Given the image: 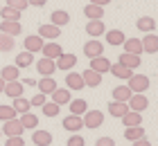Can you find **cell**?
<instances>
[{"instance_id":"6da1fadb","label":"cell","mask_w":158,"mask_h":146,"mask_svg":"<svg viewBox=\"0 0 158 146\" xmlns=\"http://www.w3.org/2000/svg\"><path fill=\"white\" fill-rule=\"evenodd\" d=\"M81 121H84L86 128L95 130V128H99V126L104 124V112H102V110H86V112L81 115Z\"/></svg>"},{"instance_id":"7a4b0ae2","label":"cell","mask_w":158,"mask_h":146,"mask_svg":"<svg viewBox=\"0 0 158 146\" xmlns=\"http://www.w3.org/2000/svg\"><path fill=\"white\" fill-rule=\"evenodd\" d=\"M129 90H131L133 94H145V90H149V77L145 74H133L131 79H129Z\"/></svg>"},{"instance_id":"3957f363","label":"cell","mask_w":158,"mask_h":146,"mask_svg":"<svg viewBox=\"0 0 158 146\" xmlns=\"http://www.w3.org/2000/svg\"><path fill=\"white\" fill-rule=\"evenodd\" d=\"M127 106H129V110L131 112H145L147 110V106H149V99L145 97V94H131V99L127 101Z\"/></svg>"},{"instance_id":"277c9868","label":"cell","mask_w":158,"mask_h":146,"mask_svg":"<svg viewBox=\"0 0 158 146\" xmlns=\"http://www.w3.org/2000/svg\"><path fill=\"white\" fill-rule=\"evenodd\" d=\"M0 133H5L7 137H23L25 128L18 119H9V121H5V126L0 128Z\"/></svg>"},{"instance_id":"5b68a950","label":"cell","mask_w":158,"mask_h":146,"mask_svg":"<svg viewBox=\"0 0 158 146\" xmlns=\"http://www.w3.org/2000/svg\"><path fill=\"white\" fill-rule=\"evenodd\" d=\"M39 36H41L43 41H56L61 36V27H56L52 23H45V25L39 27Z\"/></svg>"},{"instance_id":"8992f818","label":"cell","mask_w":158,"mask_h":146,"mask_svg":"<svg viewBox=\"0 0 158 146\" xmlns=\"http://www.w3.org/2000/svg\"><path fill=\"white\" fill-rule=\"evenodd\" d=\"M23 32V25H20V20H2L0 23V34H7V36H16Z\"/></svg>"},{"instance_id":"52a82bcc","label":"cell","mask_w":158,"mask_h":146,"mask_svg":"<svg viewBox=\"0 0 158 146\" xmlns=\"http://www.w3.org/2000/svg\"><path fill=\"white\" fill-rule=\"evenodd\" d=\"M41 52H43V58H52V61H56V58L63 54V49H61V45L56 41H48Z\"/></svg>"},{"instance_id":"ba28073f","label":"cell","mask_w":158,"mask_h":146,"mask_svg":"<svg viewBox=\"0 0 158 146\" xmlns=\"http://www.w3.org/2000/svg\"><path fill=\"white\" fill-rule=\"evenodd\" d=\"M90 70L104 77L106 72L111 70V61H109V58H104V54L102 56H95V58H90Z\"/></svg>"},{"instance_id":"9c48e42d","label":"cell","mask_w":158,"mask_h":146,"mask_svg":"<svg viewBox=\"0 0 158 146\" xmlns=\"http://www.w3.org/2000/svg\"><path fill=\"white\" fill-rule=\"evenodd\" d=\"M43 45H45V41H43L39 34H32V36H27V38H25V52H30V54L41 52Z\"/></svg>"},{"instance_id":"30bf717a","label":"cell","mask_w":158,"mask_h":146,"mask_svg":"<svg viewBox=\"0 0 158 146\" xmlns=\"http://www.w3.org/2000/svg\"><path fill=\"white\" fill-rule=\"evenodd\" d=\"M84 54H86V58L102 56V54H104V45H102L99 41H86V43H84Z\"/></svg>"},{"instance_id":"8fae6325","label":"cell","mask_w":158,"mask_h":146,"mask_svg":"<svg viewBox=\"0 0 158 146\" xmlns=\"http://www.w3.org/2000/svg\"><path fill=\"white\" fill-rule=\"evenodd\" d=\"M54 65H56V70L68 72V70H73L75 65H77V56H75V54H61V56L54 61Z\"/></svg>"},{"instance_id":"7c38bea8","label":"cell","mask_w":158,"mask_h":146,"mask_svg":"<svg viewBox=\"0 0 158 146\" xmlns=\"http://www.w3.org/2000/svg\"><path fill=\"white\" fill-rule=\"evenodd\" d=\"M118 63H120V65H124V68H129V70H135V68H140L142 58H140V56H135V54H127V52H122V54L118 56Z\"/></svg>"},{"instance_id":"4fadbf2b","label":"cell","mask_w":158,"mask_h":146,"mask_svg":"<svg viewBox=\"0 0 158 146\" xmlns=\"http://www.w3.org/2000/svg\"><path fill=\"white\" fill-rule=\"evenodd\" d=\"M104 32H106L104 20H88V23H86V34H88L90 38H97V36H102Z\"/></svg>"},{"instance_id":"5bb4252c","label":"cell","mask_w":158,"mask_h":146,"mask_svg":"<svg viewBox=\"0 0 158 146\" xmlns=\"http://www.w3.org/2000/svg\"><path fill=\"white\" fill-rule=\"evenodd\" d=\"M36 70H39L41 77H52L54 70H56V65H54L52 58H39V61H36Z\"/></svg>"},{"instance_id":"9a60e30c","label":"cell","mask_w":158,"mask_h":146,"mask_svg":"<svg viewBox=\"0 0 158 146\" xmlns=\"http://www.w3.org/2000/svg\"><path fill=\"white\" fill-rule=\"evenodd\" d=\"M36 88H39V92L41 94H52L56 90V81H54V77H41V81H36Z\"/></svg>"},{"instance_id":"2e32d148","label":"cell","mask_w":158,"mask_h":146,"mask_svg":"<svg viewBox=\"0 0 158 146\" xmlns=\"http://www.w3.org/2000/svg\"><path fill=\"white\" fill-rule=\"evenodd\" d=\"M66 88H68V90H75V92L84 90V79H81V74H79V72H68Z\"/></svg>"},{"instance_id":"e0dca14e","label":"cell","mask_w":158,"mask_h":146,"mask_svg":"<svg viewBox=\"0 0 158 146\" xmlns=\"http://www.w3.org/2000/svg\"><path fill=\"white\" fill-rule=\"evenodd\" d=\"M2 94H5V97H11V99L23 97V83H20V81H9V83H5Z\"/></svg>"},{"instance_id":"ac0fdd59","label":"cell","mask_w":158,"mask_h":146,"mask_svg":"<svg viewBox=\"0 0 158 146\" xmlns=\"http://www.w3.org/2000/svg\"><path fill=\"white\" fill-rule=\"evenodd\" d=\"M50 97H52V101L56 106H63V104H70V101H73V97H70V90L68 88H56V90L50 94Z\"/></svg>"},{"instance_id":"d6986e66","label":"cell","mask_w":158,"mask_h":146,"mask_svg":"<svg viewBox=\"0 0 158 146\" xmlns=\"http://www.w3.org/2000/svg\"><path fill=\"white\" fill-rule=\"evenodd\" d=\"M63 128H66V130H70V133H79V130L84 128L81 117H77V115H68L66 119H63Z\"/></svg>"},{"instance_id":"ffe728a7","label":"cell","mask_w":158,"mask_h":146,"mask_svg":"<svg viewBox=\"0 0 158 146\" xmlns=\"http://www.w3.org/2000/svg\"><path fill=\"white\" fill-rule=\"evenodd\" d=\"M140 43H142V52H147V54H156L158 52V36L156 34H147Z\"/></svg>"},{"instance_id":"44dd1931","label":"cell","mask_w":158,"mask_h":146,"mask_svg":"<svg viewBox=\"0 0 158 146\" xmlns=\"http://www.w3.org/2000/svg\"><path fill=\"white\" fill-rule=\"evenodd\" d=\"M32 142H34V146H50L52 144V135H50V130H34Z\"/></svg>"},{"instance_id":"7402d4cb","label":"cell","mask_w":158,"mask_h":146,"mask_svg":"<svg viewBox=\"0 0 158 146\" xmlns=\"http://www.w3.org/2000/svg\"><path fill=\"white\" fill-rule=\"evenodd\" d=\"M18 77H20V70L16 68V65H5V68L0 70V79H2L5 83H9V81H18Z\"/></svg>"},{"instance_id":"603a6c76","label":"cell","mask_w":158,"mask_h":146,"mask_svg":"<svg viewBox=\"0 0 158 146\" xmlns=\"http://www.w3.org/2000/svg\"><path fill=\"white\" fill-rule=\"evenodd\" d=\"M81 79H84V85H88V88H97L99 83H102V74H97V72H93L90 68L81 72Z\"/></svg>"},{"instance_id":"cb8c5ba5","label":"cell","mask_w":158,"mask_h":146,"mask_svg":"<svg viewBox=\"0 0 158 146\" xmlns=\"http://www.w3.org/2000/svg\"><path fill=\"white\" fill-rule=\"evenodd\" d=\"M124 41H127V36H124V32H120V29H109L106 32V43L109 45H124Z\"/></svg>"},{"instance_id":"d4e9b609","label":"cell","mask_w":158,"mask_h":146,"mask_svg":"<svg viewBox=\"0 0 158 146\" xmlns=\"http://www.w3.org/2000/svg\"><path fill=\"white\" fill-rule=\"evenodd\" d=\"M84 16L88 18V20H102V18H104V7L86 5V7H84Z\"/></svg>"},{"instance_id":"484cf974","label":"cell","mask_w":158,"mask_h":146,"mask_svg":"<svg viewBox=\"0 0 158 146\" xmlns=\"http://www.w3.org/2000/svg\"><path fill=\"white\" fill-rule=\"evenodd\" d=\"M131 90H129V85H118L113 88V101H120V104H127L129 99H131Z\"/></svg>"},{"instance_id":"4316f807","label":"cell","mask_w":158,"mask_h":146,"mask_svg":"<svg viewBox=\"0 0 158 146\" xmlns=\"http://www.w3.org/2000/svg\"><path fill=\"white\" fill-rule=\"evenodd\" d=\"M50 23L56 25V27H63V25L70 23V14L63 11V9H56V11H52V16H50Z\"/></svg>"},{"instance_id":"83f0119b","label":"cell","mask_w":158,"mask_h":146,"mask_svg":"<svg viewBox=\"0 0 158 146\" xmlns=\"http://www.w3.org/2000/svg\"><path fill=\"white\" fill-rule=\"evenodd\" d=\"M135 27H138L140 32L154 34V29H156V20H154L152 16H140V18H138V23H135Z\"/></svg>"},{"instance_id":"f1b7e54d","label":"cell","mask_w":158,"mask_h":146,"mask_svg":"<svg viewBox=\"0 0 158 146\" xmlns=\"http://www.w3.org/2000/svg\"><path fill=\"white\" fill-rule=\"evenodd\" d=\"M109 72L113 77H118V79H127V81L133 77V70H129V68H124V65H120V63H113Z\"/></svg>"},{"instance_id":"f546056e","label":"cell","mask_w":158,"mask_h":146,"mask_svg":"<svg viewBox=\"0 0 158 146\" xmlns=\"http://www.w3.org/2000/svg\"><path fill=\"white\" fill-rule=\"evenodd\" d=\"M124 52H127V54L140 56V54H142V43H140V38H127V41H124Z\"/></svg>"},{"instance_id":"4dcf8cb0","label":"cell","mask_w":158,"mask_h":146,"mask_svg":"<svg viewBox=\"0 0 158 146\" xmlns=\"http://www.w3.org/2000/svg\"><path fill=\"white\" fill-rule=\"evenodd\" d=\"M68 106H70V115H77V117H81L86 110H88V104H86V99H73Z\"/></svg>"},{"instance_id":"1f68e13d","label":"cell","mask_w":158,"mask_h":146,"mask_svg":"<svg viewBox=\"0 0 158 146\" xmlns=\"http://www.w3.org/2000/svg\"><path fill=\"white\" fill-rule=\"evenodd\" d=\"M109 112L113 117H118V119H122V117L129 112V106L127 104H120V101H111V104H109Z\"/></svg>"},{"instance_id":"d6a6232c","label":"cell","mask_w":158,"mask_h":146,"mask_svg":"<svg viewBox=\"0 0 158 146\" xmlns=\"http://www.w3.org/2000/svg\"><path fill=\"white\" fill-rule=\"evenodd\" d=\"M18 121L23 124V128H25V130H34V128L39 126V117L34 115V112H25V115L20 117Z\"/></svg>"},{"instance_id":"836d02e7","label":"cell","mask_w":158,"mask_h":146,"mask_svg":"<svg viewBox=\"0 0 158 146\" xmlns=\"http://www.w3.org/2000/svg\"><path fill=\"white\" fill-rule=\"evenodd\" d=\"M122 121H124V126H127V128H131V126H142V115H140V112H131V110H129L124 117H122Z\"/></svg>"},{"instance_id":"e575fe53","label":"cell","mask_w":158,"mask_h":146,"mask_svg":"<svg viewBox=\"0 0 158 146\" xmlns=\"http://www.w3.org/2000/svg\"><path fill=\"white\" fill-rule=\"evenodd\" d=\"M11 108H14L16 112H20V115H25V112H30V110H32V106H30V99H25V97H18V99H14Z\"/></svg>"},{"instance_id":"d590c367","label":"cell","mask_w":158,"mask_h":146,"mask_svg":"<svg viewBox=\"0 0 158 146\" xmlns=\"http://www.w3.org/2000/svg\"><path fill=\"white\" fill-rule=\"evenodd\" d=\"M20 14L23 11H18V9H14V7H2V9H0V18L2 20H20Z\"/></svg>"},{"instance_id":"8d00e7d4","label":"cell","mask_w":158,"mask_h":146,"mask_svg":"<svg viewBox=\"0 0 158 146\" xmlns=\"http://www.w3.org/2000/svg\"><path fill=\"white\" fill-rule=\"evenodd\" d=\"M124 137L129 142H135V140H142L145 137V130H142V126H131L124 130Z\"/></svg>"},{"instance_id":"74e56055","label":"cell","mask_w":158,"mask_h":146,"mask_svg":"<svg viewBox=\"0 0 158 146\" xmlns=\"http://www.w3.org/2000/svg\"><path fill=\"white\" fill-rule=\"evenodd\" d=\"M32 61H34V54H30V52H20L18 56H16V68L20 70V68H27V65H32Z\"/></svg>"},{"instance_id":"f35d334b","label":"cell","mask_w":158,"mask_h":146,"mask_svg":"<svg viewBox=\"0 0 158 146\" xmlns=\"http://www.w3.org/2000/svg\"><path fill=\"white\" fill-rule=\"evenodd\" d=\"M41 110H43L45 117H56V115H59V106H56L54 101H45V104L41 106Z\"/></svg>"},{"instance_id":"ab89813d","label":"cell","mask_w":158,"mask_h":146,"mask_svg":"<svg viewBox=\"0 0 158 146\" xmlns=\"http://www.w3.org/2000/svg\"><path fill=\"white\" fill-rule=\"evenodd\" d=\"M14 49V36L0 34V52H11Z\"/></svg>"},{"instance_id":"60d3db41","label":"cell","mask_w":158,"mask_h":146,"mask_svg":"<svg viewBox=\"0 0 158 146\" xmlns=\"http://www.w3.org/2000/svg\"><path fill=\"white\" fill-rule=\"evenodd\" d=\"M9 119H16V110L11 106H0V121H9Z\"/></svg>"},{"instance_id":"b9f144b4","label":"cell","mask_w":158,"mask_h":146,"mask_svg":"<svg viewBox=\"0 0 158 146\" xmlns=\"http://www.w3.org/2000/svg\"><path fill=\"white\" fill-rule=\"evenodd\" d=\"M66 146H86V142H84V137L79 135V133H75L73 137H68V142H66Z\"/></svg>"},{"instance_id":"7bdbcfd3","label":"cell","mask_w":158,"mask_h":146,"mask_svg":"<svg viewBox=\"0 0 158 146\" xmlns=\"http://www.w3.org/2000/svg\"><path fill=\"white\" fill-rule=\"evenodd\" d=\"M7 7H14V9H18V11H23V9H27V0H7Z\"/></svg>"},{"instance_id":"ee69618b","label":"cell","mask_w":158,"mask_h":146,"mask_svg":"<svg viewBox=\"0 0 158 146\" xmlns=\"http://www.w3.org/2000/svg\"><path fill=\"white\" fill-rule=\"evenodd\" d=\"M45 101H48V97H45V94H41V92H39V94H34V97L30 99V106H39V108H41L43 104H45Z\"/></svg>"},{"instance_id":"f6af8a7d","label":"cell","mask_w":158,"mask_h":146,"mask_svg":"<svg viewBox=\"0 0 158 146\" xmlns=\"http://www.w3.org/2000/svg\"><path fill=\"white\" fill-rule=\"evenodd\" d=\"M5 146H25V140H23V137H7Z\"/></svg>"},{"instance_id":"bcb514c9","label":"cell","mask_w":158,"mask_h":146,"mask_svg":"<svg viewBox=\"0 0 158 146\" xmlns=\"http://www.w3.org/2000/svg\"><path fill=\"white\" fill-rule=\"evenodd\" d=\"M95 146H115V142H113V137H99Z\"/></svg>"},{"instance_id":"7dc6e473","label":"cell","mask_w":158,"mask_h":146,"mask_svg":"<svg viewBox=\"0 0 158 146\" xmlns=\"http://www.w3.org/2000/svg\"><path fill=\"white\" fill-rule=\"evenodd\" d=\"M27 5H32V7H43V5H48V0H27Z\"/></svg>"},{"instance_id":"c3c4849f","label":"cell","mask_w":158,"mask_h":146,"mask_svg":"<svg viewBox=\"0 0 158 146\" xmlns=\"http://www.w3.org/2000/svg\"><path fill=\"white\" fill-rule=\"evenodd\" d=\"M133 146H152V144H149L147 137H142V140H135V142H133Z\"/></svg>"},{"instance_id":"681fc988","label":"cell","mask_w":158,"mask_h":146,"mask_svg":"<svg viewBox=\"0 0 158 146\" xmlns=\"http://www.w3.org/2000/svg\"><path fill=\"white\" fill-rule=\"evenodd\" d=\"M111 0H90V5H97V7H106Z\"/></svg>"},{"instance_id":"f907efd6","label":"cell","mask_w":158,"mask_h":146,"mask_svg":"<svg viewBox=\"0 0 158 146\" xmlns=\"http://www.w3.org/2000/svg\"><path fill=\"white\" fill-rule=\"evenodd\" d=\"M20 83H23V85H30V88H34V85H36V81H34V79H23Z\"/></svg>"},{"instance_id":"816d5d0a","label":"cell","mask_w":158,"mask_h":146,"mask_svg":"<svg viewBox=\"0 0 158 146\" xmlns=\"http://www.w3.org/2000/svg\"><path fill=\"white\" fill-rule=\"evenodd\" d=\"M2 90H5V81L0 79V94H2Z\"/></svg>"},{"instance_id":"f5cc1de1","label":"cell","mask_w":158,"mask_h":146,"mask_svg":"<svg viewBox=\"0 0 158 146\" xmlns=\"http://www.w3.org/2000/svg\"><path fill=\"white\" fill-rule=\"evenodd\" d=\"M0 9H2V5H0Z\"/></svg>"},{"instance_id":"db71d44e","label":"cell","mask_w":158,"mask_h":146,"mask_svg":"<svg viewBox=\"0 0 158 146\" xmlns=\"http://www.w3.org/2000/svg\"><path fill=\"white\" fill-rule=\"evenodd\" d=\"M0 135H2V133H0Z\"/></svg>"},{"instance_id":"11a10c76","label":"cell","mask_w":158,"mask_h":146,"mask_svg":"<svg viewBox=\"0 0 158 146\" xmlns=\"http://www.w3.org/2000/svg\"><path fill=\"white\" fill-rule=\"evenodd\" d=\"M156 25H158V23H156Z\"/></svg>"}]
</instances>
